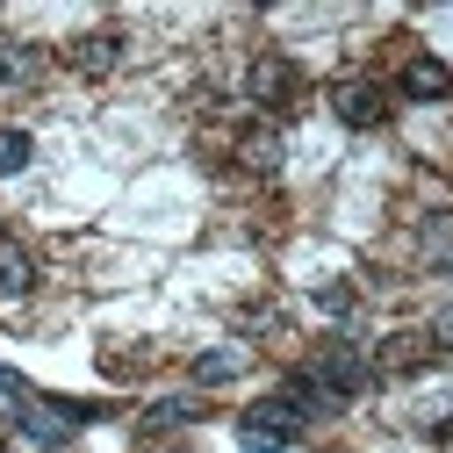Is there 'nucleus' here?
Returning a JSON list of instances; mask_svg holds the SVG:
<instances>
[{
    "instance_id": "f03ea898",
    "label": "nucleus",
    "mask_w": 453,
    "mask_h": 453,
    "mask_svg": "<svg viewBox=\"0 0 453 453\" xmlns=\"http://www.w3.org/2000/svg\"><path fill=\"white\" fill-rule=\"evenodd\" d=\"M0 403L15 411V425H22V439H29V446H65V439L94 418L87 403H43V395H36L15 367H0Z\"/></svg>"
},
{
    "instance_id": "0eeeda50",
    "label": "nucleus",
    "mask_w": 453,
    "mask_h": 453,
    "mask_svg": "<svg viewBox=\"0 0 453 453\" xmlns=\"http://www.w3.org/2000/svg\"><path fill=\"white\" fill-rule=\"evenodd\" d=\"M439 346H432V331H395V338H381V346H374V374H418L425 360H432Z\"/></svg>"
},
{
    "instance_id": "9d476101",
    "label": "nucleus",
    "mask_w": 453,
    "mask_h": 453,
    "mask_svg": "<svg viewBox=\"0 0 453 453\" xmlns=\"http://www.w3.org/2000/svg\"><path fill=\"white\" fill-rule=\"evenodd\" d=\"M36 80H43V50L36 43H0V87L15 94V87H36Z\"/></svg>"
},
{
    "instance_id": "f257e3e1",
    "label": "nucleus",
    "mask_w": 453,
    "mask_h": 453,
    "mask_svg": "<svg viewBox=\"0 0 453 453\" xmlns=\"http://www.w3.org/2000/svg\"><path fill=\"white\" fill-rule=\"evenodd\" d=\"M367 381H374V367H367V353L353 346V338H324V346L310 353V367L296 374V395L310 411H346Z\"/></svg>"
},
{
    "instance_id": "1a4fd4ad",
    "label": "nucleus",
    "mask_w": 453,
    "mask_h": 453,
    "mask_svg": "<svg viewBox=\"0 0 453 453\" xmlns=\"http://www.w3.org/2000/svg\"><path fill=\"white\" fill-rule=\"evenodd\" d=\"M36 288V252L22 238H0V296H29Z\"/></svg>"
},
{
    "instance_id": "2eb2a0df",
    "label": "nucleus",
    "mask_w": 453,
    "mask_h": 453,
    "mask_svg": "<svg viewBox=\"0 0 453 453\" xmlns=\"http://www.w3.org/2000/svg\"><path fill=\"white\" fill-rule=\"evenodd\" d=\"M432 346H439V353H453V310H446V317L432 324Z\"/></svg>"
},
{
    "instance_id": "ddd939ff",
    "label": "nucleus",
    "mask_w": 453,
    "mask_h": 453,
    "mask_svg": "<svg viewBox=\"0 0 453 453\" xmlns=\"http://www.w3.org/2000/svg\"><path fill=\"white\" fill-rule=\"evenodd\" d=\"M29 158H36V144H29V130H0V180H8V173H22Z\"/></svg>"
},
{
    "instance_id": "423d86ee",
    "label": "nucleus",
    "mask_w": 453,
    "mask_h": 453,
    "mask_svg": "<svg viewBox=\"0 0 453 453\" xmlns=\"http://www.w3.org/2000/svg\"><path fill=\"white\" fill-rule=\"evenodd\" d=\"M252 101L273 108V116H288V108L303 101V73H296L288 58H259V65H252Z\"/></svg>"
},
{
    "instance_id": "20e7f679",
    "label": "nucleus",
    "mask_w": 453,
    "mask_h": 453,
    "mask_svg": "<svg viewBox=\"0 0 453 453\" xmlns=\"http://www.w3.org/2000/svg\"><path fill=\"white\" fill-rule=\"evenodd\" d=\"M331 116L346 130H374V123H388V94L374 80H338L331 87Z\"/></svg>"
},
{
    "instance_id": "7ed1b4c3",
    "label": "nucleus",
    "mask_w": 453,
    "mask_h": 453,
    "mask_svg": "<svg viewBox=\"0 0 453 453\" xmlns=\"http://www.w3.org/2000/svg\"><path fill=\"white\" fill-rule=\"evenodd\" d=\"M310 403H303V395L296 388H280V395H259V403L252 411H238V446L245 453H288L303 432H310Z\"/></svg>"
},
{
    "instance_id": "6e6552de",
    "label": "nucleus",
    "mask_w": 453,
    "mask_h": 453,
    "mask_svg": "<svg viewBox=\"0 0 453 453\" xmlns=\"http://www.w3.org/2000/svg\"><path fill=\"white\" fill-rule=\"evenodd\" d=\"M395 87H403V101H446V94H453V65L425 50V58L403 65V80H395Z\"/></svg>"
},
{
    "instance_id": "4468645a",
    "label": "nucleus",
    "mask_w": 453,
    "mask_h": 453,
    "mask_svg": "<svg viewBox=\"0 0 453 453\" xmlns=\"http://www.w3.org/2000/svg\"><path fill=\"white\" fill-rule=\"evenodd\" d=\"M231 374H245V353H202L195 360V381L209 388V381H231Z\"/></svg>"
},
{
    "instance_id": "39448f33",
    "label": "nucleus",
    "mask_w": 453,
    "mask_h": 453,
    "mask_svg": "<svg viewBox=\"0 0 453 453\" xmlns=\"http://www.w3.org/2000/svg\"><path fill=\"white\" fill-rule=\"evenodd\" d=\"M65 65H73L80 80H108V73L123 65V36H116V29H87V36H73V43H65Z\"/></svg>"
},
{
    "instance_id": "f8f14e48",
    "label": "nucleus",
    "mask_w": 453,
    "mask_h": 453,
    "mask_svg": "<svg viewBox=\"0 0 453 453\" xmlns=\"http://www.w3.org/2000/svg\"><path fill=\"white\" fill-rule=\"evenodd\" d=\"M238 158L252 165V173H273V165H280V137H273V130H259V137H245V144H238Z\"/></svg>"
},
{
    "instance_id": "9b49d317",
    "label": "nucleus",
    "mask_w": 453,
    "mask_h": 453,
    "mask_svg": "<svg viewBox=\"0 0 453 453\" xmlns=\"http://www.w3.org/2000/svg\"><path fill=\"white\" fill-rule=\"evenodd\" d=\"M195 418H202V395L188 388V395H158L137 425H144V432H180V425H195Z\"/></svg>"
}]
</instances>
